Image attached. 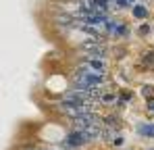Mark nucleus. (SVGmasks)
<instances>
[{"label":"nucleus","mask_w":154,"mask_h":150,"mask_svg":"<svg viewBox=\"0 0 154 150\" xmlns=\"http://www.w3.org/2000/svg\"><path fill=\"white\" fill-rule=\"evenodd\" d=\"M133 11H135V15H137V17H146V8H140V6H135Z\"/></svg>","instance_id":"obj_1"}]
</instances>
